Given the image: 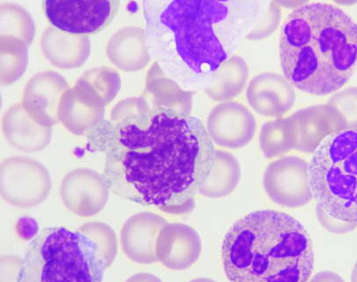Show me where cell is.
<instances>
[{
  "label": "cell",
  "mask_w": 357,
  "mask_h": 282,
  "mask_svg": "<svg viewBox=\"0 0 357 282\" xmlns=\"http://www.w3.org/2000/svg\"><path fill=\"white\" fill-rule=\"evenodd\" d=\"M241 179V167L231 154L218 150L217 159L206 182L201 188L204 196L218 199L230 194Z\"/></svg>",
  "instance_id": "obj_13"
},
{
  "label": "cell",
  "mask_w": 357,
  "mask_h": 282,
  "mask_svg": "<svg viewBox=\"0 0 357 282\" xmlns=\"http://www.w3.org/2000/svg\"><path fill=\"white\" fill-rule=\"evenodd\" d=\"M17 228H20V230H18V233L20 236L24 240H29V238L35 236L37 231V225L35 220H33L32 218H29L28 220V227H24V225L22 224H17Z\"/></svg>",
  "instance_id": "obj_17"
},
{
  "label": "cell",
  "mask_w": 357,
  "mask_h": 282,
  "mask_svg": "<svg viewBox=\"0 0 357 282\" xmlns=\"http://www.w3.org/2000/svg\"><path fill=\"white\" fill-rule=\"evenodd\" d=\"M111 263L100 241L83 228H45L30 243L17 281L100 282Z\"/></svg>",
  "instance_id": "obj_5"
},
{
  "label": "cell",
  "mask_w": 357,
  "mask_h": 282,
  "mask_svg": "<svg viewBox=\"0 0 357 282\" xmlns=\"http://www.w3.org/2000/svg\"><path fill=\"white\" fill-rule=\"evenodd\" d=\"M266 193L282 207H301L313 199L308 177V163L298 157H285L272 162L265 171Z\"/></svg>",
  "instance_id": "obj_8"
},
{
  "label": "cell",
  "mask_w": 357,
  "mask_h": 282,
  "mask_svg": "<svg viewBox=\"0 0 357 282\" xmlns=\"http://www.w3.org/2000/svg\"><path fill=\"white\" fill-rule=\"evenodd\" d=\"M342 130L357 129V88L345 90L332 99Z\"/></svg>",
  "instance_id": "obj_15"
},
{
  "label": "cell",
  "mask_w": 357,
  "mask_h": 282,
  "mask_svg": "<svg viewBox=\"0 0 357 282\" xmlns=\"http://www.w3.org/2000/svg\"><path fill=\"white\" fill-rule=\"evenodd\" d=\"M120 1L91 0H46L43 11L60 31L70 35L93 36L102 32L119 11Z\"/></svg>",
  "instance_id": "obj_7"
},
{
  "label": "cell",
  "mask_w": 357,
  "mask_h": 282,
  "mask_svg": "<svg viewBox=\"0 0 357 282\" xmlns=\"http://www.w3.org/2000/svg\"><path fill=\"white\" fill-rule=\"evenodd\" d=\"M279 55L291 86L326 96L342 88L357 69V24L328 3H309L289 13L282 26Z\"/></svg>",
  "instance_id": "obj_3"
},
{
  "label": "cell",
  "mask_w": 357,
  "mask_h": 282,
  "mask_svg": "<svg viewBox=\"0 0 357 282\" xmlns=\"http://www.w3.org/2000/svg\"><path fill=\"white\" fill-rule=\"evenodd\" d=\"M317 217L323 228L335 234H345L356 229L357 224L335 219L316 205Z\"/></svg>",
  "instance_id": "obj_16"
},
{
  "label": "cell",
  "mask_w": 357,
  "mask_h": 282,
  "mask_svg": "<svg viewBox=\"0 0 357 282\" xmlns=\"http://www.w3.org/2000/svg\"><path fill=\"white\" fill-rule=\"evenodd\" d=\"M202 253L199 235L186 224H167L157 242L158 260L170 269L185 270L194 265Z\"/></svg>",
  "instance_id": "obj_10"
},
{
  "label": "cell",
  "mask_w": 357,
  "mask_h": 282,
  "mask_svg": "<svg viewBox=\"0 0 357 282\" xmlns=\"http://www.w3.org/2000/svg\"><path fill=\"white\" fill-rule=\"evenodd\" d=\"M167 224L164 218L151 213L131 217L121 234L124 253L137 263L151 264L158 261V238Z\"/></svg>",
  "instance_id": "obj_11"
},
{
  "label": "cell",
  "mask_w": 357,
  "mask_h": 282,
  "mask_svg": "<svg viewBox=\"0 0 357 282\" xmlns=\"http://www.w3.org/2000/svg\"><path fill=\"white\" fill-rule=\"evenodd\" d=\"M258 79L251 83L248 91L249 104L256 112L265 116H280L291 109L295 94L284 80Z\"/></svg>",
  "instance_id": "obj_12"
},
{
  "label": "cell",
  "mask_w": 357,
  "mask_h": 282,
  "mask_svg": "<svg viewBox=\"0 0 357 282\" xmlns=\"http://www.w3.org/2000/svg\"><path fill=\"white\" fill-rule=\"evenodd\" d=\"M313 199L329 216L357 224V129L329 134L308 163Z\"/></svg>",
  "instance_id": "obj_6"
},
{
  "label": "cell",
  "mask_w": 357,
  "mask_h": 282,
  "mask_svg": "<svg viewBox=\"0 0 357 282\" xmlns=\"http://www.w3.org/2000/svg\"><path fill=\"white\" fill-rule=\"evenodd\" d=\"M221 258L225 275L235 282L308 281L315 261L304 225L271 210L236 221L224 237Z\"/></svg>",
  "instance_id": "obj_4"
},
{
  "label": "cell",
  "mask_w": 357,
  "mask_h": 282,
  "mask_svg": "<svg viewBox=\"0 0 357 282\" xmlns=\"http://www.w3.org/2000/svg\"><path fill=\"white\" fill-rule=\"evenodd\" d=\"M256 123L247 107L237 102H225L215 107L208 119V132L221 147L238 149L254 139Z\"/></svg>",
  "instance_id": "obj_9"
},
{
  "label": "cell",
  "mask_w": 357,
  "mask_h": 282,
  "mask_svg": "<svg viewBox=\"0 0 357 282\" xmlns=\"http://www.w3.org/2000/svg\"><path fill=\"white\" fill-rule=\"evenodd\" d=\"M102 179L122 199L168 214L191 212L218 150L200 119L171 107L133 113L111 130Z\"/></svg>",
  "instance_id": "obj_1"
},
{
  "label": "cell",
  "mask_w": 357,
  "mask_h": 282,
  "mask_svg": "<svg viewBox=\"0 0 357 282\" xmlns=\"http://www.w3.org/2000/svg\"><path fill=\"white\" fill-rule=\"evenodd\" d=\"M312 281H342V279L340 277V275L333 273V272H321L316 274V276L312 279Z\"/></svg>",
  "instance_id": "obj_18"
},
{
  "label": "cell",
  "mask_w": 357,
  "mask_h": 282,
  "mask_svg": "<svg viewBox=\"0 0 357 282\" xmlns=\"http://www.w3.org/2000/svg\"><path fill=\"white\" fill-rule=\"evenodd\" d=\"M351 281L354 282H357V263L356 264L355 267H354L352 272Z\"/></svg>",
  "instance_id": "obj_19"
},
{
  "label": "cell",
  "mask_w": 357,
  "mask_h": 282,
  "mask_svg": "<svg viewBox=\"0 0 357 282\" xmlns=\"http://www.w3.org/2000/svg\"><path fill=\"white\" fill-rule=\"evenodd\" d=\"M296 143L295 127L289 120H276L262 129L261 144L265 155L275 157L288 152Z\"/></svg>",
  "instance_id": "obj_14"
},
{
  "label": "cell",
  "mask_w": 357,
  "mask_h": 282,
  "mask_svg": "<svg viewBox=\"0 0 357 282\" xmlns=\"http://www.w3.org/2000/svg\"><path fill=\"white\" fill-rule=\"evenodd\" d=\"M150 56L181 88L207 92L257 24L258 1L142 2Z\"/></svg>",
  "instance_id": "obj_2"
}]
</instances>
